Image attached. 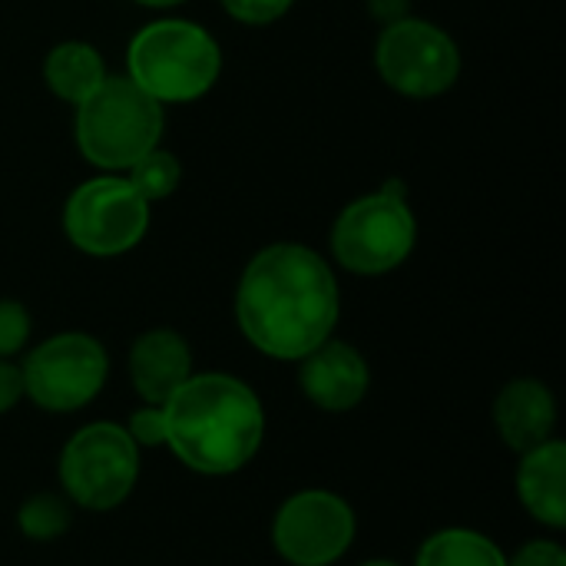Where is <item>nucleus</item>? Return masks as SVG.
Segmentation results:
<instances>
[{"instance_id": "1", "label": "nucleus", "mask_w": 566, "mask_h": 566, "mask_svg": "<svg viewBox=\"0 0 566 566\" xmlns=\"http://www.w3.org/2000/svg\"><path fill=\"white\" fill-rule=\"evenodd\" d=\"M235 318L262 355L298 361L328 342L338 325L335 272L308 245H269L239 279Z\"/></svg>"}, {"instance_id": "2", "label": "nucleus", "mask_w": 566, "mask_h": 566, "mask_svg": "<svg viewBox=\"0 0 566 566\" xmlns=\"http://www.w3.org/2000/svg\"><path fill=\"white\" fill-rule=\"evenodd\" d=\"M163 408L166 444L196 474H232L245 468L265 434L255 391L232 375H189Z\"/></svg>"}, {"instance_id": "3", "label": "nucleus", "mask_w": 566, "mask_h": 566, "mask_svg": "<svg viewBox=\"0 0 566 566\" xmlns=\"http://www.w3.org/2000/svg\"><path fill=\"white\" fill-rule=\"evenodd\" d=\"M126 66L129 80L156 103H189L216 86L222 50L192 20H156L129 40Z\"/></svg>"}, {"instance_id": "4", "label": "nucleus", "mask_w": 566, "mask_h": 566, "mask_svg": "<svg viewBox=\"0 0 566 566\" xmlns=\"http://www.w3.org/2000/svg\"><path fill=\"white\" fill-rule=\"evenodd\" d=\"M163 126V103L143 93L129 76H106L76 103V146L106 172L129 169L156 149Z\"/></svg>"}, {"instance_id": "5", "label": "nucleus", "mask_w": 566, "mask_h": 566, "mask_svg": "<svg viewBox=\"0 0 566 566\" xmlns=\"http://www.w3.org/2000/svg\"><path fill=\"white\" fill-rule=\"evenodd\" d=\"M415 242L418 222L398 182L345 206L332 229V252L338 265L358 275H385L398 269L411 255Z\"/></svg>"}, {"instance_id": "6", "label": "nucleus", "mask_w": 566, "mask_h": 566, "mask_svg": "<svg viewBox=\"0 0 566 566\" xmlns=\"http://www.w3.org/2000/svg\"><path fill=\"white\" fill-rule=\"evenodd\" d=\"M139 478V444L126 428L96 421L80 428L60 454V484L86 511L119 507Z\"/></svg>"}, {"instance_id": "7", "label": "nucleus", "mask_w": 566, "mask_h": 566, "mask_svg": "<svg viewBox=\"0 0 566 566\" xmlns=\"http://www.w3.org/2000/svg\"><path fill=\"white\" fill-rule=\"evenodd\" d=\"M63 229L86 255H123L143 242L149 229V202L129 186V179L96 176L70 192L63 206Z\"/></svg>"}, {"instance_id": "8", "label": "nucleus", "mask_w": 566, "mask_h": 566, "mask_svg": "<svg viewBox=\"0 0 566 566\" xmlns=\"http://www.w3.org/2000/svg\"><path fill=\"white\" fill-rule=\"evenodd\" d=\"M106 371L109 358L96 338L83 332H63L40 342L27 355L20 378L23 395L36 408L50 415H66L90 405L99 395V388L106 385Z\"/></svg>"}, {"instance_id": "9", "label": "nucleus", "mask_w": 566, "mask_h": 566, "mask_svg": "<svg viewBox=\"0 0 566 566\" xmlns=\"http://www.w3.org/2000/svg\"><path fill=\"white\" fill-rule=\"evenodd\" d=\"M375 66L381 80L415 99L448 93L461 76L458 43L428 20H395L381 30L375 46Z\"/></svg>"}, {"instance_id": "10", "label": "nucleus", "mask_w": 566, "mask_h": 566, "mask_svg": "<svg viewBox=\"0 0 566 566\" xmlns=\"http://www.w3.org/2000/svg\"><path fill=\"white\" fill-rule=\"evenodd\" d=\"M355 541V511L332 491L289 497L272 524V544L292 566H332Z\"/></svg>"}, {"instance_id": "11", "label": "nucleus", "mask_w": 566, "mask_h": 566, "mask_svg": "<svg viewBox=\"0 0 566 566\" xmlns=\"http://www.w3.org/2000/svg\"><path fill=\"white\" fill-rule=\"evenodd\" d=\"M298 385L305 398L322 411H352L368 391V365L358 348L345 342H322L315 352L298 358Z\"/></svg>"}, {"instance_id": "12", "label": "nucleus", "mask_w": 566, "mask_h": 566, "mask_svg": "<svg viewBox=\"0 0 566 566\" xmlns=\"http://www.w3.org/2000/svg\"><path fill=\"white\" fill-rule=\"evenodd\" d=\"M192 375V352L172 328H153L129 348V378L146 405H166V398Z\"/></svg>"}, {"instance_id": "13", "label": "nucleus", "mask_w": 566, "mask_h": 566, "mask_svg": "<svg viewBox=\"0 0 566 566\" xmlns=\"http://www.w3.org/2000/svg\"><path fill=\"white\" fill-rule=\"evenodd\" d=\"M494 421L511 451H531L551 441L557 424V401L551 388L537 378H517L504 385L494 401Z\"/></svg>"}, {"instance_id": "14", "label": "nucleus", "mask_w": 566, "mask_h": 566, "mask_svg": "<svg viewBox=\"0 0 566 566\" xmlns=\"http://www.w3.org/2000/svg\"><path fill=\"white\" fill-rule=\"evenodd\" d=\"M517 491L534 521L560 531L566 527V444L551 438L531 451L517 468Z\"/></svg>"}, {"instance_id": "15", "label": "nucleus", "mask_w": 566, "mask_h": 566, "mask_svg": "<svg viewBox=\"0 0 566 566\" xmlns=\"http://www.w3.org/2000/svg\"><path fill=\"white\" fill-rule=\"evenodd\" d=\"M43 80L60 99L76 106L80 99H86L106 80V66H103V56H99L96 46H90L83 40H66V43H56L46 53Z\"/></svg>"}, {"instance_id": "16", "label": "nucleus", "mask_w": 566, "mask_h": 566, "mask_svg": "<svg viewBox=\"0 0 566 566\" xmlns=\"http://www.w3.org/2000/svg\"><path fill=\"white\" fill-rule=\"evenodd\" d=\"M418 566H507L501 547L478 531H441L418 551Z\"/></svg>"}, {"instance_id": "17", "label": "nucleus", "mask_w": 566, "mask_h": 566, "mask_svg": "<svg viewBox=\"0 0 566 566\" xmlns=\"http://www.w3.org/2000/svg\"><path fill=\"white\" fill-rule=\"evenodd\" d=\"M70 521H73L70 504L60 494H50V491H40V494L27 497L20 504V514H17V524H20L23 537H30L36 544L63 537L70 531Z\"/></svg>"}, {"instance_id": "18", "label": "nucleus", "mask_w": 566, "mask_h": 566, "mask_svg": "<svg viewBox=\"0 0 566 566\" xmlns=\"http://www.w3.org/2000/svg\"><path fill=\"white\" fill-rule=\"evenodd\" d=\"M129 186L146 199V202H159V199H169L179 182H182V166L172 153L166 149H149L139 163H133L129 169Z\"/></svg>"}, {"instance_id": "19", "label": "nucleus", "mask_w": 566, "mask_h": 566, "mask_svg": "<svg viewBox=\"0 0 566 566\" xmlns=\"http://www.w3.org/2000/svg\"><path fill=\"white\" fill-rule=\"evenodd\" d=\"M30 338V315L20 302L0 298V358L17 355Z\"/></svg>"}, {"instance_id": "20", "label": "nucleus", "mask_w": 566, "mask_h": 566, "mask_svg": "<svg viewBox=\"0 0 566 566\" xmlns=\"http://www.w3.org/2000/svg\"><path fill=\"white\" fill-rule=\"evenodd\" d=\"M295 0H222V7L229 10V17L242 20V23H252V27H262V23H275L279 17L289 13Z\"/></svg>"}, {"instance_id": "21", "label": "nucleus", "mask_w": 566, "mask_h": 566, "mask_svg": "<svg viewBox=\"0 0 566 566\" xmlns=\"http://www.w3.org/2000/svg\"><path fill=\"white\" fill-rule=\"evenodd\" d=\"M126 434H129L136 444H143V448H159V444H166L163 408H159V405H146V408H139V411L129 418Z\"/></svg>"}, {"instance_id": "22", "label": "nucleus", "mask_w": 566, "mask_h": 566, "mask_svg": "<svg viewBox=\"0 0 566 566\" xmlns=\"http://www.w3.org/2000/svg\"><path fill=\"white\" fill-rule=\"evenodd\" d=\"M507 566H566V554L554 541H531L517 551L514 560H507Z\"/></svg>"}, {"instance_id": "23", "label": "nucleus", "mask_w": 566, "mask_h": 566, "mask_svg": "<svg viewBox=\"0 0 566 566\" xmlns=\"http://www.w3.org/2000/svg\"><path fill=\"white\" fill-rule=\"evenodd\" d=\"M23 398V378L20 368L0 358V415H7L17 401Z\"/></svg>"}, {"instance_id": "24", "label": "nucleus", "mask_w": 566, "mask_h": 566, "mask_svg": "<svg viewBox=\"0 0 566 566\" xmlns=\"http://www.w3.org/2000/svg\"><path fill=\"white\" fill-rule=\"evenodd\" d=\"M136 3H143V7H176L182 0H136Z\"/></svg>"}, {"instance_id": "25", "label": "nucleus", "mask_w": 566, "mask_h": 566, "mask_svg": "<svg viewBox=\"0 0 566 566\" xmlns=\"http://www.w3.org/2000/svg\"><path fill=\"white\" fill-rule=\"evenodd\" d=\"M361 566H401V564H395V560H368V564H361Z\"/></svg>"}]
</instances>
